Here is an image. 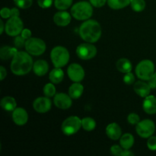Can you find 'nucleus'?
I'll return each instance as SVG.
<instances>
[{"label": "nucleus", "instance_id": "obj_30", "mask_svg": "<svg viewBox=\"0 0 156 156\" xmlns=\"http://www.w3.org/2000/svg\"><path fill=\"white\" fill-rule=\"evenodd\" d=\"M43 91H44V95L47 96L48 98L54 97L55 94H56V87H55L54 84L53 82L51 83H47L44 85V88H43Z\"/></svg>", "mask_w": 156, "mask_h": 156}, {"label": "nucleus", "instance_id": "obj_14", "mask_svg": "<svg viewBox=\"0 0 156 156\" xmlns=\"http://www.w3.org/2000/svg\"><path fill=\"white\" fill-rule=\"evenodd\" d=\"M12 120L18 126H24L28 120V114L22 108H16L12 111Z\"/></svg>", "mask_w": 156, "mask_h": 156}, {"label": "nucleus", "instance_id": "obj_5", "mask_svg": "<svg viewBox=\"0 0 156 156\" xmlns=\"http://www.w3.org/2000/svg\"><path fill=\"white\" fill-rule=\"evenodd\" d=\"M136 75L140 79L148 81L155 74V65L149 59H143L136 67Z\"/></svg>", "mask_w": 156, "mask_h": 156}, {"label": "nucleus", "instance_id": "obj_43", "mask_svg": "<svg viewBox=\"0 0 156 156\" xmlns=\"http://www.w3.org/2000/svg\"><path fill=\"white\" fill-rule=\"evenodd\" d=\"M148 84L149 85L150 88L152 89H154V88H156V81L155 79H154V77L152 76V78H151L149 80H148Z\"/></svg>", "mask_w": 156, "mask_h": 156}, {"label": "nucleus", "instance_id": "obj_10", "mask_svg": "<svg viewBox=\"0 0 156 156\" xmlns=\"http://www.w3.org/2000/svg\"><path fill=\"white\" fill-rule=\"evenodd\" d=\"M97 48L91 43H84L79 44L76 48V54L82 60L93 59L97 54Z\"/></svg>", "mask_w": 156, "mask_h": 156}, {"label": "nucleus", "instance_id": "obj_21", "mask_svg": "<svg viewBox=\"0 0 156 156\" xmlns=\"http://www.w3.org/2000/svg\"><path fill=\"white\" fill-rule=\"evenodd\" d=\"M17 47H12L10 46H3L0 49V58L2 60H8L12 59L18 53Z\"/></svg>", "mask_w": 156, "mask_h": 156}, {"label": "nucleus", "instance_id": "obj_20", "mask_svg": "<svg viewBox=\"0 0 156 156\" xmlns=\"http://www.w3.org/2000/svg\"><path fill=\"white\" fill-rule=\"evenodd\" d=\"M116 68L120 73H130L133 69V66L130 61L126 58H120L116 62Z\"/></svg>", "mask_w": 156, "mask_h": 156}, {"label": "nucleus", "instance_id": "obj_9", "mask_svg": "<svg viewBox=\"0 0 156 156\" xmlns=\"http://www.w3.org/2000/svg\"><path fill=\"white\" fill-rule=\"evenodd\" d=\"M24 29V24L21 18L18 17H11L5 23L6 34L10 37H16L21 34Z\"/></svg>", "mask_w": 156, "mask_h": 156}, {"label": "nucleus", "instance_id": "obj_6", "mask_svg": "<svg viewBox=\"0 0 156 156\" xmlns=\"http://www.w3.org/2000/svg\"><path fill=\"white\" fill-rule=\"evenodd\" d=\"M82 127V120L77 116H70L64 120L61 125V130L66 136L76 134Z\"/></svg>", "mask_w": 156, "mask_h": 156}, {"label": "nucleus", "instance_id": "obj_7", "mask_svg": "<svg viewBox=\"0 0 156 156\" xmlns=\"http://www.w3.org/2000/svg\"><path fill=\"white\" fill-rule=\"evenodd\" d=\"M25 50L32 56H41L46 51L47 46L45 42L41 38L30 37L26 40Z\"/></svg>", "mask_w": 156, "mask_h": 156}, {"label": "nucleus", "instance_id": "obj_46", "mask_svg": "<svg viewBox=\"0 0 156 156\" xmlns=\"http://www.w3.org/2000/svg\"><path fill=\"white\" fill-rule=\"evenodd\" d=\"M153 77H154V79H155V81H156V72H155V74H154Z\"/></svg>", "mask_w": 156, "mask_h": 156}, {"label": "nucleus", "instance_id": "obj_25", "mask_svg": "<svg viewBox=\"0 0 156 156\" xmlns=\"http://www.w3.org/2000/svg\"><path fill=\"white\" fill-rule=\"evenodd\" d=\"M134 140L133 136L131 133H125L120 138V145L123 149H130L133 146Z\"/></svg>", "mask_w": 156, "mask_h": 156}, {"label": "nucleus", "instance_id": "obj_24", "mask_svg": "<svg viewBox=\"0 0 156 156\" xmlns=\"http://www.w3.org/2000/svg\"><path fill=\"white\" fill-rule=\"evenodd\" d=\"M49 79L53 84H59L64 79V72L62 68L55 67L49 74Z\"/></svg>", "mask_w": 156, "mask_h": 156}, {"label": "nucleus", "instance_id": "obj_16", "mask_svg": "<svg viewBox=\"0 0 156 156\" xmlns=\"http://www.w3.org/2000/svg\"><path fill=\"white\" fill-rule=\"evenodd\" d=\"M106 134L112 140H118L122 136V129L117 123H111L106 127Z\"/></svg>", "mask_w": 156, "mask_h": 156}, {"label": "nucleus", "instance_id": "obj_35", "mask_svg": "<svg viewBox=\"0 0 156 156\" xmlns=\"http://www.w3.org/2000/svg\"><path fill=\"white\" fill-rule=\"evenodd\" d=\"M123 82L126 85H133L135 82V77L132 73H125V76H123Z\"/></svg>", "mask_w": 156, "mask_h": 156}, {"label": "nucleus", "instance_id": "obj_27", "mask_svg": "<svg viewBox=\"0 0 156 156\" xmlns=\"http://www.w3.org/2000/svg\"><path fill=\"white\" fill-rule=\"evenodd\" d=\"M82 127L86 131H92L96 127V121L91 117H84L82 119Z\"/></svg>", "mask_w": 156, "mask_h": 156}, {"label": "nucleus", "instance_id": "obj_15", "mask_svg": "<svg viewBox=\"0 0 156 156\" xmlns=\"http://www.w3.org/2000/svg\"><path fill=\"white\" fill-rule=\"evenodd\" d=\"M72 17L71 13L69 14L66 11H59L53 15V22L58 26L66 27L70 24Z\"/></svg>", "mask_w": 156, "mask_h": 156}, {"label": "nucleus", "instance_id": "obj_40", "mask_svg": "<svg viewBox=\"0 0 156 156\" xmlns=\"http://www.w3.org/2000/svg\"><path fill=\"white\" fill-rule=\"evenodd\" d=\"M21 35L24 38V39L27 40L29 39V38L31 37V31H30V30H29V29L24 28L22 31H21Z\"/></svg>", "mask_w": 156, "mask_h": 156}, {"label": "nucleus", "instance_id": "obj_29", "mask_svg": "<svg viewBox=\"0 0 156 156\" xmlns=\"http://www.w3.org/2000/svg\"><path fill=\"white\" fill-rule=\"evenodd\" d=\"M73 0H55L54 5L59 11L66 10L73 4Z\"/></svg>", "mask_w": 156, "mask_h": 156}, {"label": "nucleus", "instance_id": "obj_26", "mask_svg": "<svg viewBox=\"0 0 156 156\" xmlns=\"http://www.w3.org/2000/svg\"><path fill=\"white\" fill-rule=\"evenodd\" d=\"M108 5L111 9L119 10L130 5V0H108Z\"/></svg>", "mask_w": 156, "mask_h": 156}, {"label": "nucleus", "instance_id": "obj_37", "mask_svg": "<svg viewBox=\"0 0 156 156\" xmlns=\"http://www.w3.org/2000/svg\"><path fill=\"white\" fill-rule=\"evenodd\" d=\"M147 147L151 151H156V136H150L148 138Z\"/></svg>", "mask_w": 156, "mask_h": 156}, {"label": "nucleus", "instance_id": "obj_44", "mask_svg": "<svg viewBox=\"0 0 156 156\" xmlns=\"http://www.w3.org/2000/svg\"><path fill=\"white\" fill-rule=\"evenodd\" d=\"M134 155L133 152H131L129 149H124L122 153V156H133Z\"/></svg>", "mask_w": 156, "mask_h": 156}, {"label": "nucleus", "instance_id": "obj_45", "mask_svg": "<svg viewBox=\"0 0 156 156\" xmlns=\"http://www.w3.org/2000/svg\"><path fill=\"white\" fill-rule=\"evenodd\" d=\"M5 29V24H4V22H3L2 20H0V34H2Z\"/></svg>", "mask_w": 156, "mask_h": 156}, {"label": "nucleus", "instance_id": "obj_17", "mask_svg": "<svg viewBox=\"0 0 156 156\" xmlns=\"http://www.w3.org/2000/svg\"><path fill=\"white\" fill-rule=\"evenodd\" d=\"M143 108L148 114H156V97L154 95H148L145 98L143 104Z\"/></svg>", "mask_w": 156, "mask_h": 156}, {"label": "nucleus", "instance_id": "obj_23", "mask_svg": "<svg viewBox=\"0 0 156 156\" xmlns=\"http://www.w3.org/2000/svg\"><path fill=\"white\" fill-rule=\"evenodd\" d=\"M2 108L6 111H13L17 108V102L14 98L5 96L0 101Z\"/></svg>", "mask_w": 156, "mask_h": 156}, {"label": "nucleus", "instance_id": "obj_31", "mask_svg": "<svg viewBox=\"0 0 156 156\" xmlns=\"http://www.w3.org/2000/svg\"><path fill=\"white\" fill-rule=\"evenodd\" d=\"M14 2L18 8L22 9H28L33 4V0H14Z\"/></svg>", "mask_w": 156, "mask_h": 156}, {"label": "nucleus", "instance_id": "obj_34", "mask_svg": "<svg viewBox=\"0 0 156 156\" xmlns=\"http://www.w3.org/2000/svg\"><path fill=\"white\" fill-rule=\"evenodd\" d=\"M123 150L124 149H123L121 146H119V145H114L111 147L110 149V151H111V153L113 155L115 156H122V153H123Z\"/></svg>", "mask_w": 156, "mask_h": 156}, {"label": "nucleus", "instance_id": "obj_4", "mask_svg": "<svg viewBox=\"0 0 156 156\" xmlns=\"http://www.w3.org/2000/svg\"><path fill=\"white\" fill-rule=\"evenodd\" d=\"M69 52L62 46H56L50 52V59L54 67L62 68L69 61Z\"/></svg>", "mask_w": 156, "mask_h": 156}, {"label": "nucleus", "instance_id": "obj_39", "mask_svg": "<svg viewBox=\"0 0 156 156\" xmlns=\"http://www.w3.org/2000/svg\"><path fill=\"white\" fill-rule=\"evenodd\" d=\"M89 2L95 8H101L108 2V0H89Z\"/></svg>", "mask_w": 156, "mask_h": 156}, {"label": "nucleus", "instance_id": "obj_19", "mask_svg": "<svg viewBox=\"0 0 156 156\" xmlns=\"http://www.w3.org/2000/svg\"><path fill=\"white\" fill-rule=\"evenodd\" d=\"M33 71L37 76H45L49 71L48 62L44 59H38L34 62Z\"/></svg>", "mask_w": 156, "mask_h": 156}, {"label": "nucleus", "instance_id": "obj_11", "mask_svg": "<svg viewBox=\"0 0 156 156\" xmlns=\"http://www.w3.org/2000/svg\"><path fill=\"white\" fill-rule=\"evenodd\" d=\"M69 78L74 82H80L85 78V70L83 67L78 63L70 64L67 69Z\"/></svg>", "mask_w": 156, "mask_h": 156}, {"label": "nucleus", "instance_id": "obj_41", "mask_svg": "<svg viewBox=\"0 0 156 156\" xmlns=\"http://www.w3.org/2000/svg\"><path fill=\"white\" fill-rule=\"evenodd\" d=\"M7 76V70L4 66H0V80L3 81Z\"/></svg>", "mask_w": 156, "mask_h": 156}, {"label": "nucleus", "instance_id": "obj_36", "mask_svg": "<svg viewBox=\"0 0 156 156\" xmlns=\"http://www.w3.org/2000/svg\"><path fill=\"white\" fill-rule=\"evenodd\" d=\"M55 0H37V4L42 9H48L53 4Z\"/></svg>", "mask_w": 156, "mask_h": 156}, {"label": "nucleus", "instance_id": "obj_33", "mask_svg": "<svg viewBox=\"0 0 156 156\" xmlns=\"http://www.w3.org/2000/svg\"><path fill=\"white\" fill-rule=\"evenodd\" d=\"M127 121L131 125H136L140 121V117L136 113H130L127 117Z\"/></svg>", "mask_w": 156, "mask_h": 156}, {"label": "nucleus", "instance_id": "obj_18", "mask_svg": "<svg viewBox=\"0 0 156 156\" xmlns=\"http://www.w3.org/2000/svg\"><path fill=\"white\" fill-rule=\"evenodd\" d=\"M151 89L149 85L146 82L143 81H139V82H136L133 85V90L141 98H146L148 95L150 94Z\"/></svg>", "mask_w": 156, "mask_h": 156}, {"label": "nucleus", "instance_id": "obj_38", "mask_svg": "<svg viewBox=\"0 0 156 156\" xmlns=\"http://www.w3.org/2000/svg\"><path fill=\"white\" fill-rule=\"evenodd\" d=\"M0 15L2 18L7 19V18H11V9L9 8H2L0 11Z\"/></svg>", "mask_w": 156, "mask_h": 156}, {"label": "nucleus", "instance_id": "obj_3", "mask_svg": "<svg viewBox=\"0 0 156 156\" xmlns=\"http://www.w3.org/2000/svg\"><path fill=\"white\" fill-rule=\"evenodd\" d=\"M70 12L75 19L79 21H86L90 19L93 15L92 5L85 1L79 2L73 5Z\"/></svg>", "mask_w": 156, "mask_h": 156}, {"label": "nucleus", "instance_id": "obj_1", "mask_svg": "<svg viewBox=\"0 0 156 156\" xmlns=\"http://www.w3.org/2000/svg\"><path fill=\"white\" fill-rule=\"evenodd\" d=\"M33 59L27 51H18L12 58L10 69L16 76H24L33 69Z\"/></svg>", "mask_w": 156, "mask_h": 156}, {"label": "nucleus", "instance_id": "obj_32", "mask_svg": "<svg viewBox=\"0 0 156 156\" xmlns=\"http://www.w3.org/2000/svg\"><path fill=\"white\" fill-rule=\"evenodd\" d=\"M25 43L26 40L21 35H18L15 37V41H14V44H15V47H17L18 49L23 48L25 46Z\"/></svg>", "mask_w": 156, "mask_h": 156}, {"label": "nucleus", "instance_id": "obj_2", "mask_svg": "<svg viewBox=\"0 0 156 156\" xmlns=\"http://www.w3.org/2000/svg\"><path fill=\"white\" fill-rule=\"evenodd\" d=\"M79 36L85 42L94 44L101 37V24L94 19H88L81 24L79 30Z\"/></svg>", "mask_w": 156, "mask_h": 156}, {"label": "nucleus", "instance_id": "obj_22", "mask_svg": "<svg viewBox=\"0 0 156 156\" xmlns=\"http://www.w3.org/2000/svg\"><path fill=\"white\" fill-rule=\"evenodd\" d=\"M84 92V86L80 82H75L69 88V94L73 99H78Z\"/></svg>", "mask_w": 156, "mask_h": 156}, {"label": "nucleus", "instance_id": "obj_12", "mask_svg": "<svg viewBox=\"0 0 156 156\" xmlns=\"http://www.w3.org/2000/svg\"><path fill=\"white\" fill-rule=\"evenodd\" d=\"M53 104L59 109L67 110L73 105V98L66 93H56L53 98Z\"/></svg>", "mask_w": 156, "mask_h": 156}, {"label": "nucleus", "instance_id": "obj_8", "mask_svg": "<svg viewBox=\"0 0 156 156\" xmlns=\"http://www.w3.org/2000/svg\"><path fill=\"white\" fill-rule=\"evenodd\" d=\"M136 133L143 139H148L152 136L155 131V124L150 119L140 120L136 125Z\"/></svg>", "mask_w": 156, "mask_h": 156}, {"label": "nucleus", "instance_id": "obj_28", "mask_svg": "<svg viewBox=\"0 0 156 156\" xmlns=\"http://www.w3.org/2000/svg\"><path fill=\"white\" fill-rule=\"evenodd\" d=\"M146 3L145 0H130V6L136 12H141L145 9Z\"/></svg>", "mask_w": 156, "mask_h": 156}, {"label": "nucleus", "instance_id": "obj_42", "mask_svg": "<svg viewBox=\"0 0 156 156\" xmlns=\"http://www.w3.org/2000/svg\"><path fill=\"white\" fill-rule=\"evenodd\" d=\"M20 15V12L17 8L11 9V17H18Z\"/></svg>", "mask_w": 156, "mask_h": 156}, {"label": "nucleus", "instance_id": "obj_13", "mask_svg": "<svg viewBox=\"0 0 156 156\" xmlns=\"http://www.w3.org/2000/svg\"><path fill=\"white\" fill-rule=\"evenodd\" d=\"M52 107V102L48 97H39L33 102V108L36 112L39 114H45L48 112Z\"/></svg>", "mask_w": 156, "mask_h": 156}]
</instances>
